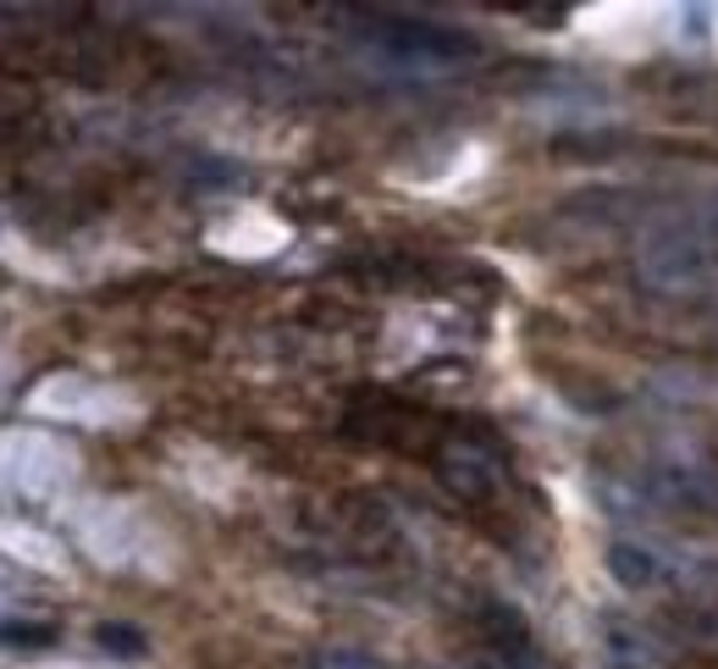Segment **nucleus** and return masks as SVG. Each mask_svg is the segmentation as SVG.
Listing matches in <instances>:
<instances>
[{
    "label": "nucleus",
    "mask_w": 718,
    "mask_h": 669,
    "mask_svg": "<svg viewBox=\"0 0 718 669\" xmlns=\"http://www.w3.org/2000/svg\"><path fill=\"white\" fill-rule=\"evenodd\" d=\"M714 238L697 227V216L691 210H680V216H663L647 238H641V249H636V277L652 288V294H686V288H702L708 277H714Z\"/></svg>",
    "instance_id": "2"
},
{
    "label": "nucleus",
    "mask_w": 718,
    "mask_h": 669,
    "mask_svg": "<svg viewBox=\"0 0 718 669\" xmlns=\"http://www.w3.org/2000/svg\"><path fill=\"white\" fill-rule=\"evenodd\" d=\"M50 637H56V626H28V620H22V626H17V620L0 626V642H6V648H45Z\"/></svg>",
    "instance_id": "8"
},
{
    "label": "nucleus",
    "mask_w": 718,
    "mask_h": 669,
    "mask_svg": "<svg viewBox=\"0 0 718 669\" xmlns=\"http://www.w3.org/2000/svg\"><path fill=\"white\" fill-rule=\"evenodd\" d=\"M95 642H100V648H111V653H128V659H144V653H149L144 631H134V626H100V631H95Z\"/></svg>",
    "instance_id": "5"
},
{
    "label": "nucleus",
    "mask_w": 718,
    "mask_h": 669,
    "mask_svg": "<svg viewBox=\"0 0 718 669\" xmlns=\"http://www.w3.org/2000/svg\"><path fill=\"white\" fill-rule=\"evenodd\" d=\"M371 39H376L393 61H459V56L475 50L464 33H453V28H442V22H415V17H382V22L371 28Z\"/></svg>",
    "instance_id": "3"
},
{
    "label": "nucleus",
    "mask_w": 718,
    "mask_h": 669,
    "mask_svg": "<svg viewBox=\"0 0 718 669\" xmlns=\"http://www.w3.org/2000/svg\"><path fill=\"white\" fill-rule=\"evenodd\" d=\"M630 493L641 509L669 520H702L718 525V460L691 454H652L630 471Z\"/></svg>",
    "instance_id": "1"
},
{
    "label": "nucleus",
    "mask_w": 718,
    "mask_h": 669,
    "mask_svg": "<svg viewBox=\"0 0 718 669\" xmlns=\"http://www.w3.org/2000/svg\"><path fill=\"white\" fill-rule=\"evenodd\" d=\"M309 669H393L382 665V659H371V653H348V648H326V653H315Z\"/></svg>",
    "instance_id": "7"
},
{
    "label": "nucleus",
    "mask_w": 718,
    "mask_h": 669,
    "mask_svg": "<svg viewBox=\"0 0 718 669\" xmlns=\"http://www.w3.org/2000/svg\"><path fill=\"white\" fill-rule=\"evenodd\" d=\"M602 564H608V575L624 587V592H652V587H663L669 581V559H663V548H647V542H613L608 553H602Z\"/></svg>",
    "instance_id": "4"
},
{
    "label": "nucleus",
    "mask_w": 718,
    "mask_h": 669,
    "mask_svg": "<svg viewBox=\"0 0 718 669\" xmlns=\"http://www.w3.org/2000/svg\"><path fill=\"white\" fill-rule=\"evenodd\" d=\"M492 669H553L525 637H509L503 648H498V659H492Z\"/></svg>",
    "instance_id": "6"
}]
</instances>
